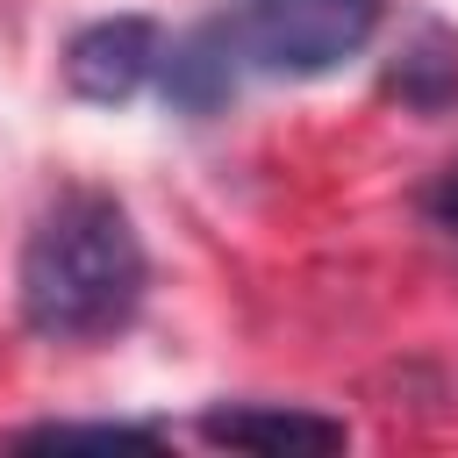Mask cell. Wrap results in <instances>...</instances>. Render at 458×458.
<instances>
[{
	"label": "cell",
	"instance_id": "cell-1",
	"mask_svg": "<svg viewBox=\"0 0 458 458\" xmlns=\"http://www.w3.org/2000/svg\"><path fill=\"white\" fill-rule=\"evenodd\" d=\"M14 286H21V322L36 336L86 344V336H114L143 308L150 258L114 193L72 186L36 215Z\"/></svg>",
	"mask_w": 458,
	"mask_h": 458
},
{
	"label": "cell",
	"instance_id": "cell-2",
	"mask_svg": "<svg viewBox=\"0 0 458 458\" xmlns=\"http://www.w3.org/2000/svg\"><path fill=\"white\" fill-rule=\"evenodd\" d=\"M386 21V0H243L222 14V36L243 72L322 79L358 57Z\"/></svg>",
	"mask_w": 458,
	"mask_h": 458
},
{
	"label": "cell",
	"instance_id": "cell-3",
	"mask_svg": "<svg viewBox=\"0 0 458 458\" xmlns=\"http://www.w3.org/2000/svg\"><path fill=\"white\" fill-rule=\"evenodd\" d=\"M165 64V29L150 14H100L64 43V86L93 107L136 100Z\"/></svg>",
	"mask_w": 458,
	"mask_h": 458
},
{
	"label": "cell",
	"instance_id": "cell-4",
	"mask_svg": "<svg viewBox=\"0 0 458 458\" xmlns=\"http://www.w3.org/2000/svg\"><path fill=\"white\" fill-rule=\"evenodd\" d=\"M200 437L229 451H344L351 444L344 422L308 415V408H215L200 415Z\"/></svg>",
	"mask_w": 458,
	"mask_h": 458
},
{
	"label": "cell",
	"instance_id": "cell-5",
	"mask_svg": "<svg viewBox=\"0 0 458 458\" xmlns=\"http://www.w3.org/2000/svg\"><path fill=\"white\" fill-rule=\"evenodd\" d=\"M157 79H165V100H172V107H186V114H215V107L236 93V79H243L229 36H222V14L200 21L193 36H179V43L165 50Z\"/></svg>",
	"mask_w": 458,
	"mask_h": 458
},
{
	"label": "cell",
	"instance_id": "cell-6",
	"mask_svg": "<svg viewBox=\"0 0 458 458\" xmlns=\"http://www.w3.org/2000/svg\"><path fill=\"white\" fill-rule=\"evenodd\" d=\"M29 444H157L150 422H43Z\"/></svg>",
	"mask_w": 458,
	"mask_h": 458
},
{
	"label": "cell",
	"instance_id": "cell-7",
	"mask_svg": "<svg viewBox=\"0 0 458 458\" xmlns=\"http://www.w3.org/2000/svg\"><path fill=\"white\" fill-rule=\"evenodd\" d=\"M422 208H429V222H437V229H451V236H458V165H444V172L429 179Z\"/></svg>",
	"mask_w": 458,
	"mask_h": 458
}]
</instances>
